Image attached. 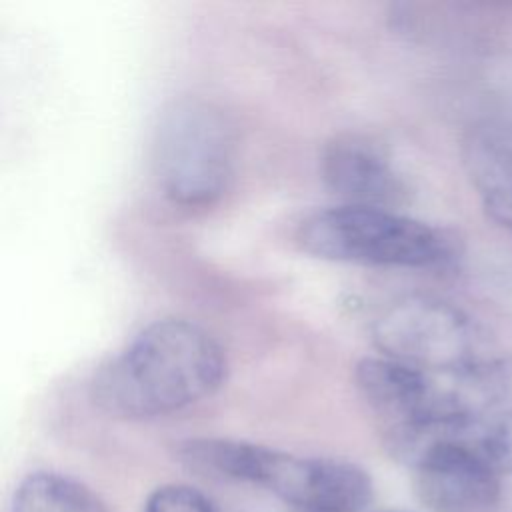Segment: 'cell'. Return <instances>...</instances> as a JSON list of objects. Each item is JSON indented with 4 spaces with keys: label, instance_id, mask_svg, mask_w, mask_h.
<instances>
[{
    "label": "cell",
    "instance_id": "9",
    "mask_svg": "<svg viewBox=\"0 0 512 512\" xmlns=\"http://www.w3.org/2000/svg\"><path fill=\"white\" fill-rule=\"evenodd\" d=\"M10 512H110L104 500L80 480L36 470L24 476L14 494Z\"/></svg>",
    "mask_w": 512,
    "mask_h": 512
},
{
    "label": "cell",
    "instance_id": "2",
    "mask_svg": "<svg viewBox=\"0 0 512 512\" xmlns=\"http://www.w3.org/2000/svg\"><path fill=\"white\" fill-rule=\"evenodd\" d=\"M176 458L194 472L262 488L294 512H364L374 498L370 474L348 460L208 436L180 442Z\"/></svg>",
    "mask_w": 512,
    "mask_h": 512
},
{
    "label": "cell",
    "instance_id": "11",
    "mask_svg": "<svg viewBox=\"0 0 512 512\" xmlns=\"http://www.w3.org/2000/svg\"><path fill=\"white\" fill-rule=\"evenodd\" d=\"M142 512H216V508L194 486L162 484L148 494Z\"/></svg>",
    "mask_w": 512,
    "mask_h": 512
},
{
    "label": "cell",
    "instance_id": "7",
    "mask_svg": "<svg viewBox=\"0 0 512 512\" xmlns=\"http://www.w3.org/2000/svg\"><path fill=\"white\" fill-rule=\"evenodd\" d=\"M462 164L488 218L512 234V122H474L462 140Z\"/></svg>",
    "mask_w": 512,
    "mask_h": 512
},
{
    "label": "cell",
    "instance_id": "12",
    "mask_svg": "<svg viewBox=\"0 0 512 512\" xmlns=\"http://www.w3.org/2000/svg\"><path fill=\"white\" fill-rule=\"evenodd\" d=\"M392 512H396V510H392Z\"/></svg>",
    "mask_w": 512,
    "mask_h": 512
},
{
    "label": "cell",
    "instance_id": "8",
    "mask_svg": "<svg viewBox=\"0 0 512 512\" xmlns=\"http://www.w3.org/2000/svg\"><path fill=\"white\" fill-rule=\"evenodd\" d=\"M354 380L386 428L426 416L434 402V374L388 356L362 358Z\"/></svg>",
    "mask_w": 512,
    "mask_h": 512
},
{
    "label": "cell",
    "instance_id": "4",
    "mask_svg": "<svg viewBox=\"0 0 512 512\" xmlns=\"http://www.w3.org/2000/svg\"><path fill=\"white\" fill-rule=\"evenodd\" d=\"M236 158L228 116L198 96L172 100L158 116L152 168L162 194L182 208H206L226 192Z\"/></svg>",
    "mask_w": 512,
    "mask_h": 512
},
{
    "label": "cell",
    "instance_id": "10",
    "mask_svg": "<svg viewBox=\"0 0 512 512\" xmlns=\"http://www.w3.org/2000/svg\"><path fill=\"white\" fill-rule=\"evenodd\" d=\"M482 456L500 476H512V408L486 416Z\"/></svg>",
    "mask_w": 512,
    "mask_h": 512
},
{
    "label": "cell",
    "instance_id": "1",
    "mask_svg": "<svg viewBox=\"0 0 512 512\" xmlns=\"http://www.w3.org/2000/svg\"><path fill=\"white\" fill-rule=\"evenodd\" d=\"M226 374V352L206 328L184 318H162L98 368L90 400L108 416L148 420L212 396Z\"/></svg>",
    "mask_w": 512,
    "mask_h": 512
},
{
    "label": "cell",
    "instance_id": "6",
    "mask_svg": "<svg viewBox=\"0 0 512 512\" xmlns=\"http://www.w3.org/2000/svg\"><path fill=\"white\" fill-rule=\"evenodd\" d=\"M320 170L326 186L352 206L390 208L406 200V184L384 152L354 134L336 136L324 146Z\"/></svg>",
    "mask_w": 512,
    "mask_h": 512
},
{
    "label": "cell",
    "instance_id": "3",
    "mask_svg": "<svg viewBox=\"0 0 512 512\" xmlns=\"http://www.w3.org/2000/svg\"><path fill=\"white\" fill-rule=\"evenodd\" d=\"M298 244L322 260L366 266L440 268L458 258V242L450 232L390 208L352 204L304 218Z\"/></svg>",
    "mask_w": 512,
    "mask_h": 512
},
{
    "label": "cell",
    "instance_id": "5",
    "mask_svg": "<svg viewBox=\"0 0 512 512\" xmlns=\"http://www.w3.org/2000/svg\"><path fill=\"white\" fill-rule=\"evenodd\" d=\"M372 334L382 356L426 372H460L482 362L470 318L436 296L412 294L392 302Z\"/></svg>",
    "mask_w": 512,
    "mask_h": 512
}]
</instances>
